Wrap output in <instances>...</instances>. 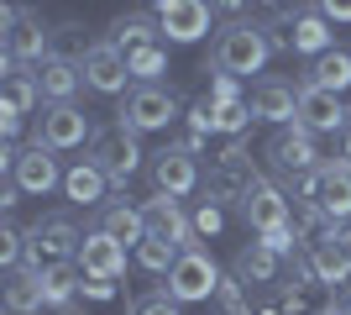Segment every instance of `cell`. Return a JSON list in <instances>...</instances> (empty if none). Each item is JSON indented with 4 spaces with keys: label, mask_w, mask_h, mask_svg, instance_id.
I'll return each instance as SVG.
<instances>
[{
    "label": "cell",
    "mask_w": 351,
    "mask_h": 315,
    "mask_svg": "<svg viewBox=\"0 0 351 315\" xmlns=\"http://www.w3.org/2000/svg\"><path fill=\"white\" fill-rule=\"evenodd\" d=\"M267 58H273V37H267L263 21H226L210 43V58H205V74H236V79H252L263 74Z\"/></svg>",
    "instance_id": "cell-1"
},
{
    "label": "cell",
    "mask_w": 351,
    "mask_h": 315,
    "mask_svg": "<svg viewBox=\"0 0 351 315\" xmlns=\"http://www.w3.org/2000/svg\"><path fill=\"white\" fill-rule=\"evenodd\" d=\"M89 158L105 168V179L126 189V184L142 174L152 158L142 152V132H132L126 121H110V126H95V142H89Z\"/></svg>",
    "instance_id": "cell-2"
},
{
    "label": "cell",
    "mask_w": 351,
    "mask_h": 315,
    "mask_svg": "<svg viewBox=\"0 0 351 315\" xmlns=\"http://www.w3.org/2000/svg\"><path fill=\"white\" fill-rule=\"evenodd\" d=\"M116 121H126L132 132H168L184 121V100L168 84H132L116 105Z\"/></svg>",
    "instance_id": "cell-3"
},
{
    "label": "cell",
    "mask_w": 351,
    "mask_h": 315,
    "mask_svg": "<svg viewBox=\"0 0 351 315\" xmlns=\"http://www.w3.org/2000/svg\"><path fill=\"white\" fill-rule=\"evenodd\" d=\"M79 242L84 231L69 221V215H43V221L27 226V257H21V268H47V263H73L79 257Z\"/></svg>",
    "instance_id": "cell-4"
},
{
    "label": "cell",
    "mask_w": 351,
    "mask_h": 315,
    "mask_svg": "<svg viewBox=\"0 0 351 315\" xmlns=\"http://www.w3.org/2000/svg\"><path fill=\"white\" fill-rule=\"evenodd\" d=\"M220 279H226V273L215 268V257H210L205 247H184L178 263L168 268V279H162V289H168L178 305H205V300H215Z\"/></svg>",
    "instance_id": "cell-5"
},
{
    "label": "cell",
    "mask_w": 351,
    "mask_h": 315,
    "mask_svg": "<svg viewBox=\"0 0 351 315\" xmlns=\"http://www.w3.org/2000/svg\"><path fill=\"white\" fill-rule=\"evenodd\" d=\"M79 63H84V90L100 95V100H121V95L132 90V63H126V53H121L110 37H100V43H84V53H79Z\"/></svg>",
    "instance_id": "cell-6"
},
{
    "label": "cell",
    "mask_w": 351,
    "mask_h": 315,
    "mask_svg": "<svg viewBox=\"0 0 351 315\" xmlns=\"http://www.w3.org/2000/svg\"><path fill=\"white\" fill-rule=\"evenodd\" d=\"M32 142H43V148H53V152L89 148V142H95V121H89L73 100H63V105H43V116H37V132H32Z\"/></svg>",
    "instance_id": "cell-7"
},
{
    "label": "cell",
    "mask_w": 351,
    "mask_h": 315,
    "mask_svg": "<svg viewBox=\"0 0 351 315\" xmlns=\"http://www.w3.org/2000/svg\"><path fill=\"white\" fill-rule=\"evenodd\" d=\"M152 16L162 21L168 47H194V43H205L210 21H215V5L210 0H152Z\"/></svg>",
    "instance_id": "cell-8"
},
{
    "label": "cell",
    "mask_w": 351,
    "mask_h": 315,
    "mask_svg": "<svg viewBox=\"0 0 351 315\" xmlns=\"http://www.w3.org/2000/svg\"><path fill=\"white\" fill-rule=\"evenodd\" d=\"M241 221H247V231H278V226H289L293 221V195L283 189V184H273L267 174H257L252 179V189H247V200H241Z\"/></svg>",
    "instance_id": "cell-9"
},
{
    "label": "cell",
    "mask_w": 351,
    "mask_h": 315,
    "mask_svg": "<svg viewBox=\"0 0 351 315\" xmlns=\"http://www.w3.org/2000/svg\"><path fill=\"white\" fill-rule=\"evenodd\" d=\"M267 158H273V168L283 174V184L325 163V158H320V137L309 132V126H299V121H293V126H283V132L267 142Z\"/></svg>",
    "instance_id": "cell-10"
},
{
    "label": "cell",
    "mask_w": 351,
    "mask_h": 315,
    "mask_svg": "<svg viewBox=\"0 0 351 315\" xmlns=\"http://www.w3.org/2000/svg\"><path fill=\"white\" fill-rule=\"evenodd\" d=\"M5 179L21 184V195H53V189H63V168H58V152L43 148V142H27V148L16 152V168L5 174Z\"/></svg>",
    "instance_id": "cell-11"
},
{
    "label": "cell",
    "mask_w": 351,
    "mask_h": 315,
    "mask_svg": "<svg viewBox=\"0 0 351 315\" xmlns=\"http://www.w3.org/2000/svg\"><path fill=\"white\" fill-rule=\"evenodd\" d=\"M147 174H152V189H158V195H173V200H184V195L199 189V158L184 152V148H173V142L162 152H152Z\"/></svg>",
    "instance_id": "cell-12"
},
{
    "label": "cell",
    "mask_w": 351,
    "mask_h": 315,
    "mask_svg": "<svg viewBox=\"0 0 351 315\" xmlns=\"http://www.w3.org/2000/svg\"><path fill=\"white\" fill-rule=\"evenodd\" d=\"M142 215H147V237H162L173 247H199V231H194V215L184 210V200L152 195V200H142Z\"/></svg>",
    "instance_id": "cell-13"
},
{
    "label": "cell",
    "mask_w": 351,
    "mask_h": 315,
    "mask_svg": "<svg viewBox=\"0 0 351 315\" xmlns=\"http://www.w3.org/2000/svg\"><path fill=\"white\" fill-rule=\"evenodd\" d=\"M299 90L304 84H289V79L278 74H263L257 84H252V110H257V121H267V126H293V116H299Z\"/></svg>",
    "instance_id": "cell-14"
},
{
    "label": "cell",
    "mask_w": 351,
    "mask_h": 315,
    "mask_svg": "<svg viewBox=\"0 0 351 315\" xmlns=\"http://www.w3.org/2000/svg\"><path fill=\"white\" fill-rule=\"evenodd\" d=\"M299 126H309L315 137H330V132H346V121H351V110L341 105V95L336 90H320V84H304L299 90Z\"/></svg>",
    "instance_id": "cell-15"
},
{
    "label": "cell",
    "mask_w": 351,
    "mask_h": 315,
    "mask_svg": "<svg viewBox=\"0 0 351 315\" xmlns=\"http://www.w3.org/2000/svg\"><path fill=\"white\" fill-rule=\"evenodd\" d=\"M283 32H289V53H304V58H320L336 47V21L320 11H283L278 16Z\"/></svg>",
    "instance_id": "cell-16"
},
{
    "label": "cell",
    "mask_w": 351,
    "mask_h": 315,
    "mask_svg": "<svg viewBox=\"0 0 351 315\" xmlns=\"http://www.w3.org/2000/svg\"><path fill=\"white\" fill-rule=\"evenodd\" d=\"M73 263H79L89 279H121V273H126V242H116L110 231H100V226H89Z\"/></svg>",
    "instance_id": "cell-17"
},
{
    "label": "cell",
    "mask_w": 351,
    "mask_h": 315,
    "mask_svg": "<svg viewBox=\"0 0 351 315\" xmlns=\"http://www.w3.org/2000/svg\"><path fill=\"white\" fill-rule=\"evenodd\" d=\"M0 43H5V53H11V58L32 63V69H37L43 58H53V27H43V16H37V11H27V5H21L16 27L5 32Z\"/></svg>",
    "instance_id": "cell-18"
},
{
    "label": "cell",
    "mask_w": 351,
    "mask_h": 315,
    "mask_svg": "<svg viewBox=\"0 0 351 315\" xmlns=\"http://www.w3.org/2000/svg\"><path fill=\"white\" fill-rule=\"evenodd\" d=\"M110 189L116 184L105 179V168L95 163V158H79L73 168H63V200L79 210H100L105 200H110Z\"/></svg>",
    "instance_id": "cell-19"
},
{
    "label": "cell",
    "mask_w": 351,
    "mask_h": 315,
    "mask_svg": "<svg viewBox=\"0 0 351 315\" xmlns=\"http://www.w3.org/2000/svg\"><path fill=\"white\" fill-rule=\"evenodd\" d=\"M37 90H43V105L73 100V95L84 90V63H79V58H63V53L43 58V63H37Z\"/></svg>",
    "instance_id": "cell-20"
},
{
    "label": "cell",
    "mask_w": 351,
    "mask_h": 315,
    "mask_svg": "<svg viewBox=\"0 0 351 315\" xmlns=\"http://www.w3.org/2000/svg\"><path fill=\"white\" fill-rule=\"evenodd\" d=\"M126 200H132V195L116 189V195L95 210V226L110 231L116 242H126V247H136V242H147V215H142V205H126Z\"/></svg>",
    "instance_id": "cell-21"
},
{
    "label": "cell",
    "mask_w": 351,
    "mask_h": 315,
    "mask_svg": "<svg viewBox=\"0 0 351 315\" xmlns=\"http://www.w3.org/2000/svg\"><path fill=\"white\" fill-rule=\"evenodd\" d=\"M283 268H289V257H278L267 242H247L241 253H236V263H231V273L241 279L247 289H267V284H278L283 279Z\"/></svg>",
    "instance_id": "cell-22"
},
{
    "label": "cell",
    "mask_w": 351,
    "mask_h": 315,
    "mask_svg": "<svg viewBox=\"0 0 351 315\" xmlns=\"http://www.w3.org/2000/svg\"><path fill=\"white\" fill-rule=\"evenodd\" d=\"M43 310H47L43 268H11V279H5V315H43Z\"/></svg>",
    "instance_id": "cell-23"
},
{
    "label": "cell",
    "mask_w": 351,
    "mask_h": 315,
    "mask_svg": "<svg viewBox=\"0 0 351 315\" xmlns=\"http://www.w3.org/2000/svg\"><path fill=\"white\" fill-rule=\"evenodd\" d=\"M110 43L126 53V47H147V43H168L162 37V21L152 11H121V16H110Z\"/></svg>",
    "instance_id": "cell-24"
},
{
    "label": "cell",
    "mask_w": 351,
    "mask_h": 315,
    "mask_svg": "<svg viewBox=\"0 0 351 315\" xmlns=\"http://www.w3.org/2000/svg\"><path fill=\"white\" fill-rule=\"evenodd\" d=\"M309 263H315V279H320V284H330V289H336V284H351V257L336 247L330 226L309 242Z\"/></svg>",
    "instance_id": "cell-25"
},
{
    "label": "cell",
    "mask_w": 351,
    "mask_h": 315,
    "mask_svg": "<svg viewBox=\"0 0 351 315\" xmlns=\"http://www.w3.org/2000/svg\"><path fill=\"white\" fill-rule=\"evenodd\" d=\"M257 174H263V168H231V163H215V168H210V179H205V200H215V205H241Z\"/></svg>",
    "instance_id": "cell-26"
},
{
    "label": "cell",
    "mask_w": 351,
    "mask_h": 315,
    "mask_svg": "<svg viewBox=\"0 0 351 315\" xmlns=\"http://www.w3.org/2000/svg\"><path fill=\"white\" fill-rule=\"evenodd\" d=\"M304 84H320V90L346 95L351 90V53H346V47H330V53H320V58H309Z\"/></svg>",
    "instance_id": "cell-27"
},
{
    "label": "cell",
    "mask_w": 351,
    "mask_h": 315,
    "mask_svg": "<svg viewBox=\"0 0 351 315\" xmlns=\"http://www.w3.org/2000/svg\"><path fill=\"white\" fill-rule=\"evenodd\" d=\"M178 253H184V247H173V242H162V237H147V242L132 247V263L142 273H152V279H168V268L178 263Z\"/></svg>",
    "instance_id": "cell-28"
},
{
    "label": "cell",
    "mask_w": 351,
    "mask_h": 315,
    "mask_svg": "<svg viewBox=\"0 0 351 315\" xmlns=\"http://www.w3.org/2000/svg\"><path fill=\"white\" fill-rule=\"evenodd\" d=\"M126 63H132V79H136V84H162V74H168V43L126 47Z\"/></svg>",
    "instance_id": "cell-29"
},
{
    "label": "cell",
    "mask_w": 351,
    "mask_h": 315,
    "mask_svg": "<svg viewBox=\"0 0 351 315\" xmlns=\"http://www.w3.org/2000/svg\"><path fill=\"white\" fill-rule=\"evenodd\" d=\"M205 100H210V95H205ZM210 110H215V132L220 137H247L252 121H257L252 100H231V105H215V100H210Z\"/></svg>",
    "instance_id": "cell-30"
},
{
    "label": "cell",
    "mask_w": 351,
    "mask_h": 315,
    "mask_svg": "<svg viewBox=\"0 0 351 315\" xmlns=\"http://www.w3.org/2000/svg\"><path fill=\"white\" fill-rule=\"evenodd\" d=\"M132 315H184V305L168 289H152V294H136L132 300Z\"/></svg>",
    "instance_id": "cell-31"
},
{
    "label": "cell",
    "mask_w": 351,
    "mask_h": 315,
    "mask_svg": "<svg viewBox=\"0 0 351 315\" xmlns=\"http://www.w3.org/2000/svg\"><path fill=\"white\" fill-rule=\"evenodd\" d=\"M189 215H194V231H199V237H220V231H226V205H215V200H199Z\"/></svg>",
    "instance_id": "cell-32"
},
{
    "label": "cell",
    "mask_w": 351,
    "mask_h": 315,
    "mask_svg": "<svg viewBox=\"0 0 351 315\" xmlns=\"http://www.w3.org/2000/svg\"><path fill=\"white\" fill-rule=\"evenodd\" d=\"M241 279H236V273H226V279H220V289H215V300H220V310L226 315H252V305H247V294H241Z\"/></svg>",
    "instance_id": "cell-33"
},
{
    "label": "cell",
    "mask_w": 351,
    "mask_h": 315,
    "mask_svg": "<svg viewBox=\"0 0 351 315\" xmlns=\"http://www.w3.org/2000/svg\"><path fill=\"white\" fill-rule=\"evenodd\" d=\"M21 257H27V231H21V226H0V263H5V268H21Z\"/></svg>",
    "instance_id": "cell-34"
},
{
    "label": "cell",
    "mask_w": 351,
    "mask_h": 315,
    "mask_svg": "<svg viewBox=\"0 0 351 315\" xmlns=\"http://www.w3.org/2000/svg\"><path fill=\"white\" fill-rule=\"evenodd\" d=\"M210 100H215V105L241 100V79H236V74H210Z\"/></svg>",
    "instance_id": "cell-35"
},
{
    "label": "cell",
    "mask_w": 351,
    "mask_h": 315,
    "mask_svg": "<svg viewBox=\"0 0 351 315\" xmlns=\"http://www.w3.org/2000/svg\"><path fill=\"white\" fill-rule=\"evenodd\" d=\"M79 294H84V300H116V279H89V273H84Z\"/></svg>",
    "instance_id": "cell-36"
},
{
    "label": "cell",
    "mask_w": 351,
    "mask_h": 315,
    "mask_svg": "<svg viewBox=\"0 0 351 315\" xmlns=\"http://www.w3.org/2000/svg\"><path fill=\"white\" fill-rule=\"evenodd\" d=\"M21 121H27V116H21L16 105L0 100V137H5V142H16V137H21Z\"/></svg>",
    "instance_id": "cell-37"
},
{
    "label": "cell",
    "mask_w": 351,
    "mask_h": 315,
    "mask_svg": "<svg viewBox=\"0 0 351 315\" xmlns=\"http://www.w3.org/2000/svg\"><path fill=\"white\" fill-rule=\"evenodd\" d=\"M315 11L330 16V21L341 27V21H351V0H315Z\"/></svg>",
    "instance_id": "cell-38"
},
{
    "label": "cell",
    "mask_w": 351,
    "mask_h": 315,
    "mask_svg": "<svg viewBox=\"0 0 351 315\" xmlns=\"http://www.w3.org/2000/svg\"><path fill=\"white\" fill-rule=\"evenodd\" d=\"M215 5V16H231V21H241V11H247L252 0H210Z\"/></svg>",
    "instance_id": "cell-39"
},
{
    "label": "cell",
    "mask_w": 351,
    "mask_h": 315,
    "mask_svg": "<svg viewBox=\"0 0 351 315\" xmlns=\"http://www.w3.org/2000/svg\"><path fill=\"white\" fill-rule=\"evenodd\" d=\"M16 200H21V184L5 179V189H0V210H16Z\"/></svg>",
    "instance_id": "cell-40"
},
{
    "label": "cell",
    "mask_w": 351,
    "mask_h": 315,
    "mask_svg": "<svg viewBox=\"0 0 351 315\" xmlns=\"http://www.w3.org/2000/svg\"><path fill=\"white\" fill-rule=\"evenodd\" d=\"M330 237H336V247L351 257V221H341V226H330Z\"/></svg>",
    "instance_id": "cell-41"
},
{
    "label": "cell",
    "mask_w": 351,
    "mask_h": 315,
    "mask_svg": "<svg viewBox=\"0 0 351 315\" xmlns=\"http://www.w3.org/2000/svg\"><path fill=\"white\" fill-rule=\"evenodd\" d=\"M336 142H341V163H346V168H351V121H346V132H341V137H336Z\"/></svg>",
    "instance_id": "cell-42"
},
{
    "label": "cell",
    "mask_w": 351,
    "mask_h": 315,
    "mask_svg": "<svg viewBox=\"0 0 351 315\" xmlns=\"http://www.w3.org/2000/svg\"><path fill=\"white\" fill-rule=\"evenodd\" d=\"M315 315H346V305H341V300H330V305H320Z\"/></svg>",
    "instance_id": "cell-43"
},
{
    "label": "cell",
    "mask_w": 351,
    "mask_h": 315,
    "mask_svg": "<svg viewBox=\"0 0 351 315\" xmlns=\"http://www.w3.org/2000/svg\"><path fill=\"white\" fill-rule=\"evenodd\" d=\"M267 5H283V11H293V5H299V0H267Z\"/></svg>",
    "instance_id": "cell-44"
},
{
    "label": "cell",
    "mask_w": 351,
    "mask_h": 315,
    "mask_svg": "<svg viewBox=\"0 0 351 315\" xmlns=\"http://www.w3.org/2000/svg\"><path fill=\"white\" fill-rule=\"evenodd\" d=\"M341 305H346V315H351V289H346V294H341Z\"/></svg>",
    "instance_id": "cell-45"
}]
</instances>
